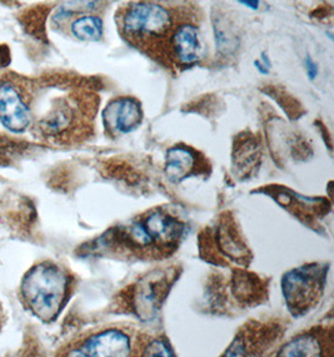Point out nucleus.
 Returning a JSON list of instances; mask_svg holds the SVG:
<instances>
[{
    "label": "nucleus",
    "instance_id": "1",
    "mask_svg": "<svg viewBox=\"0 0 334 357\" xmlns=\"http://www.w3.org/2000/svg\"><path fill=\"white\" fill-rule=\"evenodd\" d=\"M90 251H125L136 257H167L175 251L173 222L166 211H150L124 227L109 229L95 241V250Z\"/></svg>",
    "mask_w": 334,
    "mask_h": 357
},
{
    "label": "nucleus",
    "instance_id": "2",
    "mask_svg": "<svg viewBox=\"0 0 334 357\" xmlns=\"http://www.w3.org/2000/svg\"><path fill=\"white\" fill-rule=\"evenodd\" d=\"M72 278L53 261H43L26 271L20 282L19 298L38 320L50 324L58 319L72 292Z\"/></svg>",
    "mask_w": 334,
    "mask_h": 357
},
{
    "label": "nucleus",
    "instance_id": "3",
    "mask_svg": "<svg viewBox=\"0 0 334 357\" xmlns=\"http://www.w3.org/2000/svg\"><path fill=\"white\" fill-rule=\"evenodd\" d=\"M329 265L310 264L285 272L282 289L287 307L293 316H303L322 297Z\"/></svg>",
    "mask_w": 334,
    "mask_h": 357
},
{
    "label": "nucleus",
    "instance_id": "4",
    "mask_svg": "<svg viewBox=\"0 0 334 357\" xmlns=\"http://www.w3.org/2000/svg\"><path fill=\"white\" fill-rule=\"evenodd\" d=\"M118 24L129 40H158L173 26L172 13L157 1L142 0L124 9Z\"/></svg>",
    "mask_w": 334,
    "mask_h": 357
},
{
    "label": "nucleus",
    "instance_id": "5",
    "mask_svg": "<svg viewBox=\"0 0 334 357\" xmlns=\"http://www.w3.org/2000/svg\"><path fill=\"white\" fill-rule=\"evenodd\" d=\"M175 270L150 272L132 286L130 307L142 321H153L161 311L172 284L175 282Z\"/></svg>",
    "mask_w": 334,
    "mask_h": 357
},
{
    "label": "nucleus",
    "instance_id": "6",
    "mask_svg": "<svg viewBox=\"0 0 334 357\" xmlns=\"http://www.w3.org/2000/svg\"><path fill=\"white\" fill-rule=\"evenodd\" d=\"M0 123L13 133H23L31 127L29 97L13 79L0 80Z\"/></svg>",
    "mask_w": 334,
    "mask_h": 357
},
{
    "label": "nucleus",
    "instance_id": "7",
    "mask_svg": "<svg viewBox=\"0 0 334 357\" xmlns=\"http://www.w3.org/2000/svg\"><path fill=\"white\" fill-rule=\"evenodd\" d=\"M132 344L128 333L119 328H108L94 333L81 345L67 354L68 356L106 357L129 356Z\"/></svg>",
    "mask_w": 334,
    "mask_h": 357
},
{
    "label": "nucleus",
    "instance_id": "8",
    "mask_svg": "<svg viewBox=\"0 0 334 357\" xmlns=\"http://www.w3.org/2000/svg\"><path fill=\"white\" fill-rule=\"evenodd\" d=\"M142 119V107L134 98L114 99L103 112V123L106 132L113 136L127 135L136 130Z\"/></svg>",
    "mask_w": 334,
    "mask_h": 357
},
{
    "label": "nucleus",
    "instance_id": "9",
    "mask_svg": "<svg viewBox=\"0 0 334 357\" xmlns=\"http://www.w3.org/2000/svg\"><path fill=\"white\" fill-rule=\"evenodd\" d=\"M212 241V247L223 259L243 266L250 262L249 250L244 241L241 240L235 228V222L230 218L229 213L223 215L222 221H219L217 227L214 228Z\"/></svg>",
    "mask_w": 334,
    "mask_h": 357
},
{
    "label": "nucleus",
    "instance_id": "10",
    "mask_svg": "<svg viewBox=\"0 0 334 357\" xmlns=\"http://www.w3.org/2000/svg\"><path fill=\"white\" fill-rule=\"evenodd\" d=\"M77 111L67 99H61L37 123L39 135L45 139L61 142L74 130Z\"/></svg>",
    "mask_w": 334,
    "mask_h": 357
},
{
    "label": "nucleus",
    "instance_id": "11",
    "mask_svg": "<svg viewBox=\"0 0 334 357\" xmlns=\"http://www.w3.org/2000/svg\"><path fill=\"white\" fill-rule=\"evenodd\" d=\"M252 326L247 325L246 328L237 335L233 344L230 345L225 356H243V355H257V351L266 350L278 337V327L262 326L260 324L252 322Z\"/></svg>",
    "mask_w": 334,
    "mask_h": 357
},
{
    "label": "nucleus",
    "instance_id": "12",
    "mask_svg": "<svg viewBox=\"0 0 334 357\" xmlns=\"http://www.w3.org/2000/svg\"><path fill=\"white\" fill-rule=\"evenodd\" d=\"M170 40L174 58L182 66H192L203 54L200 31L194 24L183 23L177 26Z\"/></svg>",
    "mask_w": 334,
    "mask_h": 357
},
{
    "label": "nucleus",
    "instance_id": "13",
    "mask_svg": "<svg viewBox=\"0 0 334 357\" xmlns=\"http://www.w3.org/2000/svg\"><path fill=\"white\" fill-rule=\"evenodd\" d=\"M332 331L324 335L323 331H315L298 335L296 339L285 344L279 350L277 356H327L326 351L332 350Z\"/></svg>",
    "mask_w": 334,
    "mask_h": 357
},
{
    "label": "nucleus",
    "instance_id": "14",
    "mask_svg": "<svg viewBox=\"0 0 334 357\" xmlns=\"http://www.w3.org/2000/svg\"><path fill=\"white\" fill-rule=\"evenodd\" d=\"M260 163V143L254 137L241 135L237 138L233 147V168L241 177L252 176Z\"/></svg>",
    "mask_w": 334,
    "mask_h": 357
},
{
    "label": "nucleus",
    "instance_id": "15",
    "mask_svg": "<svg viewBox=\"0 0 334 357\" xmlns=\"http://www.w3.org/2000/svg\"><path fill=\"white\" fill-rule=\"evenodd\" d=\"M197 168V155L191 148L184 146L168 149L166 154L164 172L172 182H182L183 179L192 176Z\"/></svg>",
    "mask_w": 334,
    "mask_h": 357
},
{
    "label": "nucleus",
    "instance_id": "16",
    "mask_svg": "<svg viewBox=\"0 0 334 357\" xmlns=\"http://www.w3.org/2000/svg\"><path fill=\"white\" fill-rule=\"evenodd\" d=\"M262 280L253 273L237 270L233 273V296L235 300L241 303L252 305L263 297Z\"/></svg>",
    "mask_w": 334,
    "mask_h": 357
},
{
    "label": "nucleus",
    "instance_id": "17",
    "mask_svg": "<svg viewBox=\"0 0 334 357\" xmlns=\"http://www.w3.org/2000/svg\"><path fill=\"white\" fill-rule=\"evenodd\" d=\"M213 29L218 52L222 53L223 56L234 53L239 45V38L233 24L225 18L216 17V19H213Z\"/></svg>",
    "mask_w": 334,
    "mask_h": 357
},
{
    "label": "nucleus",
    "instance_id": "18",
    "mask_svg": "<svg viewBox=\"0 0 334 357\" xmlns=\"http://www.w3.org/2000/svg\"><path fill=\"white\" fill-rule=\"evenodd\" d=\"M70 31L77 39L86 42H98L103 38V22L94 15H84L75 19Z\"/></svg>",
    "mask_w": 334,
    "mask_h": 357
},
{
    "label": "nucleus",
    "instance_id": "19",
    "mask_svg": "<svg viewBox=\"0 0 334 357\" xmlns=\"http://www.w3.org/2000/svg\"><path fill=\"white\" fill-rule=\"evenodd\" d=\"M100 4H102V0H70L59 8L54 18L58 22H61L63 19L72 17L77 13L94 12L100 8Z\"/></svg>",
    "mask_w": 334,
    "mask_h": 357
},
{
    "label": "nucleus",
    "instance_id": "20",
    "mask_svg": "<svg viewBox=\"0 0 334 357\" xmlns=\"http://www.w3.org/2000/svg\"><path fill=\"white\" fill-rule=\"evenodd\" d=\"M143 356H173L174 354L166 340L154 339L147 342Z\"/></svg>",
    "mask_w": 334,
    "mask_h": 357
},
{
    "label": "nucleus",
    "instance_id": "21",
    "mask_svg": "<svg viewBox=\"0 0 334 357\" xmlns=\"http://www.w3.org/2000/svg\"><path fill=\"white\" fill-rule=\"evenodd\" d=\"M304 66L307 69V74H308V78L310 80L316 79L317 75H318V66L317 63L312 59V56L310 54H307L305 59H304Z\"/></svg>",
    "mask_w": 334,
    "mask_h": 357
},
{
    "label": "nucleus",
    "instance_id": "22",
    "mask_svg": "<svg viewBox=\"0 0 334 357\" xmlns=\"http://www.w3.org/2000/svg\"><path fill=\"white\" fill-rule=\"evenodd\" d=\"M241 6H247L252 10H258L260 6V0H238Z\"/></svg>",
    "mask_w": 334,
    "mask_h": 357
},
{
    "label": "nucleus",
    "instance_id": "23",
    "mask_svg": "<svg viewBox=\"0 0 334 357\" xmlns=\"http://www.w3.org/2000/svg\"><path fill=\"white\" fill-rule=\"evenodd\" d=\"M9 54H8V50H1L0 48V68L6 67V64L9 63Z\"/></svg>",
    "mask_w": 334,
    "mask_h": 357
},
{
    "label": "nucleus",
    "instance_id": "24",
    "mask_svg": "<svg viewBox=\"0 0 334 357\" xmlns=\"http://www.w3.org/2000/svg\"><path fill=\"white\" fill-rule=\"evenodd\" d=\"M254 67L258 69V72L262 74H268L269 73V69L267 68L266 66L263 64V63L260 62V61H255L254 62Z\"/></svg>",
    "mask_w": 334,
    "mask_h": 357
},
{
    "label": "nucleus",
    "instance_id": "25",
    "mask_svg": "<svg viewBox=\"0 0 334 357\" xmlns=\"http://www.w3.org/2000/svg\"><path fill=\"white\" fill-rule=\"evenodd\" d=\"M6 312H4V310H3V306L0 305V333H1V330H3V327L6 325Z\"/></svg>",
    "mask_w": 334,
    "mask_h": 357
},
{
    "label": "nucleus",
    "instance_id": "26",
    "mask_svg": "<svg viewBox=\"0 0 334 357\" xmlns=\"http://www.w3.org/2000/svg\"><path fill=\"white\" fill-rule=\"evenodd\" d=\"M262 63H263L268 69H271V67H272V64H271V61H269V58L267 56V53H262Z\"/></svg>",
    "mask_w": 334,
    "mask_h": 357
}]
</instances>
